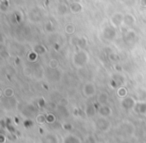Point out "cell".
I'll return each instance as SVG.
<instances>
[{
    "label": "cell",
    "instance_id": "cell-1",
    "mask_svg": "<svg viewBox=\"0 0 146 143\" xmlns=\"http://www.w3.org/2000/svg\"><path fill=\"white\" fill-rule=\"evenodd\" d=\"M89 62V53L84 49L74 53L72 57V64L76 68H83Z\"/></svg>",
    "mask_w": 146,
    "mask_h": 143
},
{
    "label": "cell",
    "instance_id": "cell-2",
    "mask_svg": "<svg viewBox=\"0 0 146 143\" xmlns=\"http://www.w3.org/2000/svg\"><path fill=\"white\" fill-rule=\"evenodd\" d=\"M94 126L97 129L99 132H108V131L111 129L112 124L107 118H104V117H98L97 119L94 122Z\"/></svg>",
    "mask_w": 146,
    "mask_h": 143
},
{
    "label": "cell",
    "instance_id": "cell-3",
    "mask_svg": "<svg viewBox=\"0 0 146 143\" xmlns=\"http://www.w3.org/2000/svg\"><path fill=\"white\" fill-rule=\"evenodd\" d=\"M120 132L126 137H133L135 134V125L130 121H125L120 125Z\"/></svg>",
    "mask_w": 146,
    "mask_h": 143
},
{
    "label": "cell",
    "instance_id": "cell-4",
    "mask_svg": "<svg viewBox=\"0 0 146 143\" xmlns=\"http://www.w3.org/2000/svg\"><path fill=\"white\" fill-rule=\"evenodd\" d=\"M125 83V77L121 74V73H115L111 76V81H110V86L112 88H115L117 90L119 87L123 86Z\"/></svg>",
    "mask_w": 146,
    "mask_h": 143
},
{
    "label": "cell",
    "instance_id": "cell-5",
    "mask_svg": "<svg viewBox=\"0 0 146 143\" xmlns=\"http://www.w3.org/2000/svg\"><path fill=\"white\" fill-rule=\"evenodd\" d=\"M116 35H117L116 28H114L111 25L105 26L103 28V30H102V36L107 41H113L116 38Z\"/></svg>",
    "mask_w": 146,
    "mask_h": 143
},
{
    "label": "cell",
    "instance_id": "cell-6",
    "mask_svg": "<svg viewBox=\"0 0 146 143\" xmlns=\"http://www.w3.org/2000/svg\"><path fill=\"white\" fill-rule=\"evenodd\" d=\"M136 103H137V100L135 99V97H132V96H127L125 98L121 99V101H120L121 107L124 110H127V111L133 110Z\"/></svg>",
    "mask_w": 146,
    "mask_h": 143
},
{
    "label": "cell",
    "instance_id": "cell-7",
    "mask_svg": "<svg viewBox=\"0 0 146 143\" xmlns=\"http://www.w3.org/2000/svg\"><path fill=\"white\" fill-rule=\"evenodd\" d=\"M39 143H59V138L56 133L46 132L41 135Z\"/></svg>",
    "mask_w": 146,
    "mask_h": 143
},
{
    "label": "cell",
    "instance_id": "cell-8",
    "mask_svg": "<svg viewBox=\"0 0 146 143\" xmlns=\"http://www.w3.org/2000/svg\"><path fill=\"white\" fill-rule=\"evenodd\" d=\"M123 20H124L123 13L115 12L110 17V24H111V26H113L114 28H118V27H120L123 24Z\"/></svg>",
    "mask_w": 146,
    "mask_h": 143
},
{
    "label": "cell",
    "instance_id": "cell-9",
    "mask_svg": "<svg viewBox=\"0 0 146 143\" xmlns=\"http://www.w3.org/2000/svg\"><path fill=\"white\" fill-rule=\"evenodd\" d=\"M83 94L86 97H93L96 94V87L92 82H87L83 86Z\"/></svg>",
    "mask_w": 146,
    "mask_h": 143
},
{
    "label": "cell",
    "instance_id": "cell-10",
    "mask_svg": "<svg viewBox=\"0 0 146 143\" xmlns=\"http://www.w3.org/2000/svg\"><path fill=\"white\" fill-rule=\"evenodd\" d=\"M98 115L100 117H104V118H108L112 115V108L109 106V105H102L98 108L97 111Z\"/></svg>",
    "mask_w": 146,
    "mask_h": 143
},
{
    "label": "cell",
    "instance_id": "cell-11",
    "mask_svg": "<svg viewBox=\"0 0 146 143\" xmlns=\"http://www.w3.org/2000/svg\"><path fill=\"white\" fill-rule=\"evenodd\" d=\"M124 40L128 44H134L137 40V34L134 30H127L124 34Z\"/></svg>",
    "mask_w": 146,
    "mask_h": 143
},
{
    "label": "cell",
    "instance_id": "cell-12",
    "mask_svg": "<svg viewBox=\"0 0 146 143\" xmlns=\"http://www.w3.org/2000/svg\"><path fill=\"white\" fill-rule=\"evenodd\" d=\"M133 111L138 115H146V101H137Z\"/></svg>",
    "mask_w": 146,
    "mask_h": 143
},
{
    "label": "cell",
    "instance_id": "cell-13",
    "mask_svg": "<svg viewBox=\"0 0 146 143\" xmlns=\"http://www.w3.org/2000/svg\"><path fill=\"white\" fill-rule=\"evenodd\" d=\"M136 23V18L133 14L131 13H127L124 14V20H123V25L126 27H132Z\"/></svg>",
    "mask_w": 146,
    "mask_h": 143
},
{
    "label": "cell",
    "instance_id": "cell-14",
    "mask_svg": "<svg viewBox=\"0 0 146 143\" xmlns=\"http://www.w3.org/2000/svg\"><path fill=\"white\" fill-rule=\"evenodd\" d=\"M100 107V105L96 104V103H94V104H89L87 105V107H86V110H85V114L87 115L88 117H93L94 115L96 114V112L98 111V108Z\"/></svg>",
    "mask_w": 146,
    "mask_h": 143
},
{
    "label": "cell",
    "instance_id": "cell-15",
    "mask_svg": "<svg viewBox=\"0 0 146 143\" xmlns=\"http://www.w3.org/2000/svg\"><path fill=\"white\" fill-rule=\"evenodd\" d=\"M69 10L72 13H74V14H78V13H80L83 10V6H82L81 3L78 2V1H73V2H71L70 5H69Z\"/></svg>",
    "mask_w": 146,
    "mask_h": 143
},
{
    "label": "cell",
    "instance_id": "cell-16",
    "mask_svg": "<svg viewBox=\"0 0 146 143\" xmlns=\"http://www.w3.org/2000/svg\"><path fill=\"white\" fill-rule=\"evenodd\" d=\"M62 143H82L81 139L75 134H67L66 136H64L62 140Z\"/></svg>",
    "mask_w": 146,
    "mask_h": 143
},
{
    "label": "cell",
    "instance_id": "cell-17",
    "mask_svg": "<svg viewBox=\"0 0 146 143\" xmlns=\"http://www.w3.org/2000/svg\"><path fill=\"white\" fill-rule=\"evenodd\" d=\"M109 101V95L107 92H100L97 95V103L102 106V105H107Z\"/></svg>",
    "mask_w": 146,
    "mask_h": 143
},
{
    "label": "cell",
    "instance_id": "cell-18",
    "mask_svg": "<svg viewBox=\"0 0 146 143\" xmlns=\"http://www.w3.org/2000/svg\"><path fill=\"white\" fill-rule=\"evenodd\" d=\"M135 99L137 101H146V89L138 88L135 92Z\"/></svg>",
    "mask_w": 146,
    "mask_h": 143
},
{
    "label": "cell",
    "instance_id": "cell-19",
    "mask_svg": "<svg viewBox=\"0 0 146 143\" xmlns=\"http://www.w3.org/2000/svg\"><path fill=\"white\" fill-rule=\"evenodd\" d=\"M33 51H34V52L36 53V54H38V55H43V54H45V53H46L47 49L45 48V46H43L42 44H37V45H35Z\"/></svg>",
    "mask_w": 146,
    "mask_h": 143
},
{
    "label": "cell",
    "instance_id": "cell-20",
    "mask_svg": "<svg viewBox=\"0 0 146 143\" xmlns=\"http://www.w3.org/2000/svg\"><path fill=\"white\" fill-rule=\"evenodd\" d=\"M117 96L119 97V98H121V99H123V98H125V97L128 96V92H127V89H126V87L121 86V87H119V88L117 89Z\"/></svg>",
    "mask_w": 146,
    "mask_h": 143
},
{
    "label": "cell",
    "instance_id": "cell-21",
    "mask_svg": "<svg viewBox=\"0 0 146 143\" xmlns=\"http://www.w3.org/2000/svg\"><path fill=\"white\" fill-rule=\"evenodd\" d=\"M64 30H65V32H66L67 34L72 35L73 33L75 32V25L72 24V23H68V24L65 25Z\"/></svg>",
    "mask_w": 146,
    "mask_h": 143
},
{
    "label": "cell",
    "instance_id": "cell-22",
    "mask_svg": "<svg viewBox=\"0 0 146 143\" xmlns=\"http://www.w3.org/2000/svg\"><path fill=\"white\" fill-rule=\"evenodd\" d=\"M59 66V61L57 60L56 58H52L49 60L48 62V67L50 69H52V70H56L57 68H58Z\"/></svg>",
    "mask_w": 146,
    "mask_h": 143
},
{
    "label": "cell",
    "instance_id": "cell-23",
    "mask_svg": "<svg viewBox=\"0 0 146 143\" xmlns=\"http://www.w3.org/2000/svg\"><path fill=\"white\" fill-rule=\"evenodd\" d=\"M86 45H87V40H86L85 37H80V38L78 37V41L76 46H78L80 48V50H82V49L85 48Z\"/></svg>",
    "mask_w": 146,
    "mask_h": 143
},
{
    "label": "cell",
    "instance_id": "cell-24",
    "mask_svg": "<svg viewBox=\"0 0 146 143\" xmlns=\"http://www.w3.org/2000/svg\"><path fill=\"white\" fill-rule=\"evenodd\" d=\"M3 95H4L6 98H12L14 96V90L11 87H6L3 91Z\"/></svg>",
    "mask_w": 146,
    "mask_h": 143
},
{
    "label": "cell",
    "instance_id": "cell-25",
    "mask_svg": "<svg viewBox=\"0 0 146 143\" xmlns=\"http://www.w3.org/2000/svg\"><path fill=\"white\" fill-rule=\"evenodd\" d=\"M67 11H68V8H67V6L65 4H59L58 7H57V12L60 15L66 14Z\"/></svg>",
    "mask_w": 146,
    "mask_h": 143
},
{
    "label": "cell",
    "instance_id": "cell-26",
    "mask_svg": "<svg viewBox=\"0 0 146 143\" xmlns=\"http://www.w3.org/2000/svg\"><path fill=\"white\" fill-rule=\"evenodd\" d=\"M36 121L39 123V124H44V123L47 122V119H46V115L45 114H38L36 116Z\"/></svg>",
    "mask_w": 146,
    "mask_h": 143
},
{
    "label": "cell",
    "instance_id": "cell-27",
    "mask_svg": "<svg viewBox=\"0 0 146 143\" xmlns=\"http://www.w3.org/2000/svg\"><path fill=\"white\" fill-rule=\"evenodd\" d=\"M45 30H46L47 32H53V31H54V25H53V23L51 22V21H48V22L45 24Z\"/></svg>",
    "mask_w": 146,
    "mask_h": 143
},
{
    "label": "cell",
    "instance_id": "cell-28",
    "mask_svg": "<svg viewBox=\"0 0 146 143\" xmlns=\"http://www.w3.org/2000/svg\"><path fill=\"white\" fill-rule=\"evenodd\" d=\"M37 56H38V54H36V53H35L34 51H32V52H30L28 54V60L29 61H32V62H34V61H36Z\"/></svg>",
    "mask_w": 146,
    "mask_h": 143
},
{
    "label": "cell",
    "instance_id": "cell-29",
    "mask_svg": "<svg viewBox=\"0 0 146 143\" xmlns=\"http://www.w3.org/2000/svg\"><path fill=\"white\" fill-rule=\"evenodd\" d=\"M46 119H47V122L48 123H53L55 120H56V117H55V115L52 114V113H49V114L46 115Z\"/></svg>",
    "mask_w": 146,
    "mask_h": 143
},
{
    "label": "cell",
    "instance_id": "cell-30",
    "mask_svg": "<svg viewBox=\"0 0 146 143\" xmlns=\"http://www.w3.org/2000/svg\"><path fill=\"white\" fill-rule=\"evenodd\" d=\"M85 143H96V139L93 135H88L85 138Z\"/></svg>",
    "mask_w": 146,
    "mask_h": 143
},
{
    "label": "cell",
    "instance_id": "cell-31",
    "mask_svg": "<svg viewBox=\"0 0 146 143\" xmlns=\"http://www.w3.org/2000/svg\"><path fill=\"white\" fill-rule=\"evenodd\" d=\"M108 57H109V60L113 61V62H117L119 60V56L117 54H115V53H110Z\"/></svg>",
    "mask_w": 146,
    "mask_h": 143
},
{
    "label": "cell",
    "instance_id": "cell-32",
    "mask_svg": "<svg viewBox=\"0 0 146 143\" xmlns=\"http://www.w3.org/2000/svg\"><path fill=\"white\" fill-rule=\"evenodd\" d=\"M24 125H25V127H26V128H29V127L33 125L32 120H31V119H27L26 121H24Z\"/></svg>",
    "mask_w": 146,
    "mask_h": 143
},
{
    "label": "cell",
    "instance_id": "cell-33",
    "mask_svg": "<svg viewBox=\"0 0 146 143\" xmlns=\"http://www.w3.org/2000/svg\"><path fill=\"white\" fill-rule=\"evenodd\" d=\"M114 69H115V70L117 71L118 73H120V72H121V71H122V67H121V65H119V64H118V63H117V64L114 65Z\"/></svg>",
    "mask_w": 146,
    "mask_h": 143
},
{
    "label": "cell",
    "instance_id": "cell-34",
    "mask_svg": "<svg viewBox=\"0 0 146 143\" xmlns=\"http://www.w3.org/2000/svg\"><path fill=\"white\" fill-rule=\"evenodd\" d=\"M6 140H7V138L4 134H0V143H5Z\"/></svg>",
    "mask_w": 146,
    "mask_h": 143
},
{
    "label": "cell",
    "instance_id": "cell-35",
    "mask_svg": "<svg viewBox=\"0 0 146 143\" xmlns=\"http://www.w3.org/2000/svg\"><path fill=\"white\" fill-rule=\"evenodd\" d=\"M140 4H141V6L146 7V0H140Z\"/></svg>",
    "mask_w": 146,
    "mask_h": 143
},
{
    "label": "cell",
    "instance_id": "cell-36",
    "mask_svg": "<svg viewBox=\"0 0 146 143\" xmlns=\"http://www.w3.org/2000/svg\"><path fill=\"white\" fill-rule=\"evenodd\" d=\"M139 143H146V141H141V142H139Z\"/></svg>",
    "mask_w": 146,
    "mask_h": 143
}]
</instances>
